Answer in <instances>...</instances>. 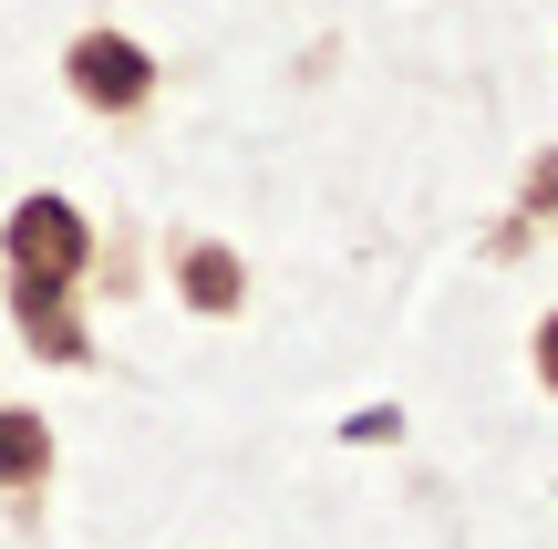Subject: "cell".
Wrapping results in <instances>:
<instances>
[{
    "instance_id": "1",
    "label": "cell",
    "mask_w": 558,
    "mask_h": 549,
    "mask_svg": "<svg viewBox=\"0 0 558 549\" xmlns=\"http://www.w3.org/2000/svg\"><path fill=\"white\" fill-rule=\"evenodd\" d=\"M94 218H83L73 198H52V187H32V198L0 218V290L11 301H73L83 281H94Z\"/></svg>"
},
{
    "instance_id": "2",
    "label": "cell",
    "mask_w": 558,
    "mask_h": 549,
    "mask_svg": "<svg viewBox=\"0 0 558 549\" xmlns=\"http://www.w3.org/2000/svg\"><path fill=\"white\" fill-rule=\"evenodd\" d=\"M62 83H73V104L83 115H145V104H156V52H145L135 32H114V21H94V32H73L62 41Z\"/></svg>"
},
{
    "instance_id": "3",
    "label": "cell",
    "mask_w": 558,
    "mask_h": 549,
    "mask_svg": "<svg viewBox=\"0 0 558 549\" xmlns=\"http://www.w3.org/2000/svg\"><path fill=\"white\" fill-rule=\"evenodd\" d=\"M166 290H177L197 322H239L248 311V260L228 239H166Z\"/></svg>"
},
{
    "instance_id": "4",
    "label": "cell",
    "mask_w": 558,
    "mask_h": 549,
    "mask_svg": "<svg viewBox=\"0 0 558 549\" xmlns=\"http://www.w3.org/2000/svg\"><path fill=\"white\" fill-rule=\"evenodd\" d=\"M41 488H52V415L0 394V498L32 518V498H41Z\"/></svg>"
},
{
    "instance_id": "5",
    "label": "cell",
    "mask_w": 558,
    "mask_h": 549,
    "mask_svg": "<svg viewBox=\"0 0 558 549\" xmlns=\"http://www.w3.org/2000/svg\"><path fill=\"white\" fill-rule=\"evenodd\" d=\"M11 322H21V343H32L41 363H62V373L94 363V332H83V311H73V301H11Z\"/></svg>"
},
{
    "instance_id": "6",
    "label": "cell",
    "mask_w": 558,
    "mask_h": 549,
    "mask_svg": "<svg viewBox=\"0 0 558 549\" xmlns=\"http://www.w3.org/2000/svg\"><path fill=\"white\" fill-rule=\"evenodd\" d=\"M518 218H527V228H538V218H558V145H548L538 166H527V207H518Z\"/></svg>"
},
{
    "instance_id": "7",
    "label": "cell",
    "mask_w": 558,
    "mask_h": 549,
    "mask_svg": "<svg viewBox=\"0 0 558 549\" xmlns=\"http://www.w3.org/2000/svg\"><path fill=\"white\" fill-rule=\"evenodd\" d=\"M527 373H538V394H558V311H538V332H527Z\"/></svg>"
},
{
    "instance_id": "8",
    "label": "cell",
    "mask_w": 558,
    "mask_h": 549,
    "mask_svg": "<svg viewBox=\"0 0 558 549\" xmlns=\"http://www.w3.org/2000/svg\"><path fill=\"white\" fill-rule=\"evenodd\" d=\"M341 435H352V446H393V435H403V405H362Z\"/></svg>"
}]
</instances>
